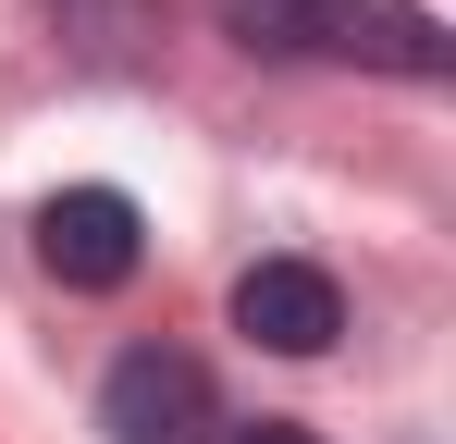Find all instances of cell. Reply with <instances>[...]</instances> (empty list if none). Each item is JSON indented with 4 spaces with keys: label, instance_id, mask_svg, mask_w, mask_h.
Returning a JSON list of instances; mask_svg holds the SVG:
<instances>
[{
    "label": "cell",
    "instance_id": "6",
    "mask_svg": "<svg viewBox=\"0 0 456 444\" xmlns=\"http://www.w3.org/2000/svg\"><path fill=\"white\" fill-rule=\"evenodd\" d=\"M223 444H321L308 420H247V432H223Z\"/></svg>",
    "mask_w": 456,
    "mask_h": 444
},
{
    "label": "cell",
    "instance_id": "5",
    "mask_svg": "<svg viewBox=\"0 0 456 444\" xmlns=\"http://www.w3.org/2000/svg\"><path fill=\"white\" fill-rule=\"evenodd\" d=\"M62 37H75L86 62H124L149 37V0H62Z\"/></svg>",
    "mask_w": 456,
    "mask_h": 444
},
{
    "label": "cell",
    "instance_id": "2",
    "mask_svg": "<svg viewBox=\"0 0 456 444\" xmlns=\"http://www.w3.org/2000/svg\"><path fill=\"white\" fill-rule=\"evenodd\" d=\"M99 432L111 444H223V395L185 346H124L99 382Z\"/></svg>",
    "mask_w": 456,
    "mask_h": 444
},
{
    "label": "cell",
    "instance_id": "1",
    "mask_svg": "<svg viewBox=\"0 0 456 444\" xmlns=\"http://www.w3.org/2000/svg\"><path fill=\"white\" fill-rule=\"evenodd\" d=\"M234 50L259 62H370V74H456L444 12L419 0H210Z\"/></svg>",
    "mask_w": 456,
    "mask_h": 444
},
{
    "label": "cell",
    "instance_id": "4",
    "mask_svg": "<svg viewBox=\"0 0 456 444\" xmlns=\"http://www.w3.org/2000/svg\"><path fill=\"white\" fill-rule=\"evenodd\" d=\"M234 333L272 346V358H333V333H346V284H333L321 259H259V272L234 284Z\"/></svg>",
    "mask_w": 456,
    "mask_h": 444
},
{
    "label": "cell",
    "instance_id": "3",
    "mask_svg": "<svg viewBox=\"0 0 456 444\" xmlns=\"http://www.w3.org/2000/svg\"><path fill=\"white\" fill-rule=\"evenodd\" d=\"M37 259H50V284L111 296V284H136L149 222H136V198H124V185H62V198L37 210Z\"/></svg>",
    "mask_w": 456,
    "mask_h": 444
}]
</instances>
